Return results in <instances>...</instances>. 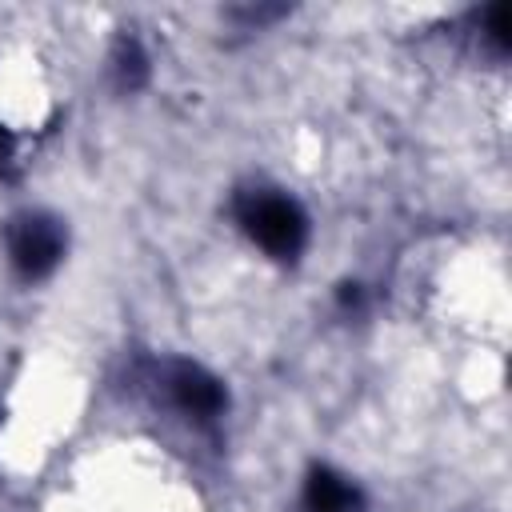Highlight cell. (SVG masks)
I'll return each instance as SVG.
<instances>
[{
    "label": "cell",
    "instance_id": "cell-1",
    "mask_svg": "<svg viewBox=\"0 0 512 512\" xmlns=\"http://www.w3.org/2000/svg\"><path fill=\"white\" fill-rule=\"evenodd\" d=\"M236 220L276 260H296V252L308 240V216L300 212L296 200L272 192V188H252L236 200Z\"/></svg>",
    "mask_w": 512,
    "mask_h": 512
},
{
    "label": "cell",
    "instance_id": "cell-2",
    "mask_svg": "<svg viewBox=\"0 0 512 512\" xmlns=\"http://www.w3.org/2000/svg\"><path fill=\"white\" fill-rule=\"evenodd\" d=\"M8 256H12V268L24 280H44L60 264V256H64V228H60V220L44 216V212L16 216L12 228H8Z\"/></svg>",
    "mask_w": 512,
    "mask_h": 512
},
{
    "label": "cell",
    "instance_id": "cell-3",
    "mask_svg": "<svg viewBox=\"0 0 512 512\" xmlns=\"http://www.w3.org/2000/svg\"><path fill=\"white\" fill-rule=\"evenodd\" d=\"M168 396L176 400V408L200 416V420H212L220 416L224 408V388L216 376H208L204 368L196 364H172L168 368Z\"/></svg>",
    "mask_w": 512,
    "mask_h": 512
},
{
    "label": "cell",
    "instance_id": "cell-4",
    "mask_svg": "<svg viewBox=\"0 0 512 512\" xmlns=\"http://www.w3.org/2000/svg\"><path fill=\"white\" fill-rule=\"evenodd\" d=\"M356 508L360 496L344 476H336L332 468H312L304 484V512H356Z\"/></svg>",
    "mask_w": 512,
    "mask_h": 512
},
{
    "label": "cell",
    "instance_id": "cell-5",
    "mask_svg": "<svg viewBox=\"0 0 512 512\" xmlns=\"http://www.w3.org/2000/svg\"><path fill=\"white\" fill-rule=\"evenodd\" d=\"M112 72H116V84H120V88H128V92L144 84L148 68H144V52H140V44H136V40H120V44H116Z\"/></svg>",
    "mask_w": 512,
    "mask_h": 512
},
{
    "label": "cell",
    "instance_id": "cell-6",
    "mask_svg": "<svg viewBox=\"0 0 512 512\" xmlns=\"http://www.w3.org/2000/svg\"><path fill=\"white\" fill-rule=\"evenodd\" d=\"M484 32H488V40L496 44V52L508 48V4L488 8V16H484Z\"/></svg>",
    "mask_w": 512,
    "mask_h": 512
},
{
    "label": "cell",
    "instance_id": "cell-7",
    "mask_svg": "<svg viewBox=\"0 0 512 512\" xmlns=\"http://www.w3.org/2000/svg\"><path fill=\"white\" fill-rule=\"evenodd\" d=\"M12 160V136H8V128L0 124V168Z\"/></svg>",
    "mask_w": 512,
    "mask_h": 512
}]
</instances>
